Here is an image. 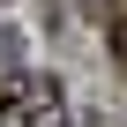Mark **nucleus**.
Instances as JSON below:
<instances>
[{"mask_svg": "<svg viewBox=\"0 0 127 127\" xmlns=\"http://www.w3.org/2000/svg\"><path fill=\"white\" fill-rule=\"evenodd\" d=\"M15 112H23V127H67V82L60 75H23Z\"/></svg>", "mask_w": 127, "mask_h": 127, "instance_id": "nucleus-1", "label": "nucleus"}, {"mask_svg": "<svg viewBox=\"0 0 127 127\" xmlns=\"http://www.w3.org/2000/svg\"><path fill=\"white\" fill-rule=\"evenodd\" d=\"M105 45H112V60L127 67V15H112V23H105Z\"/></svg>", "mask_w": 127, "mask_h": 127, "instance_id": "nucleus-2", "label": "nucleus"}, {"mask_svg": "<svg viewBox=\"0 0 127 127\" xmlns=\"http://www.w3.org/2000/svg\"><path fill=\"white\" fill-rule=\"evenodd\" d=\"M90 8H97V15L112 23V15H127V0H90Z\"/></svg>", "mask_w": 127, "mask_h": 127, "instance_id": "nucleus-3", "label": "nucleus"}]
</instances>
